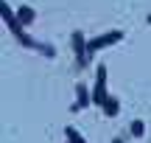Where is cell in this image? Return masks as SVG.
<instances>
[{
    "instance_id": "7",
    "label": "cell",
    "mask_w": 151,
    "mask_h": 143,
    "mask_svg": "<svg viewBox=\"0 0 151 143\" xmlns=\"http://www.w3.org/2000/svg\"><path fill=\"white\" fill-rule=\"evenodd\" d=\"M17 17L22 20V25H31V22L37 20V11H34L31 6H20V9H17Z\"/></svg>"
},
{
    "instance_id": "1",
    "label": "cell",
    "mask_w": 151,
    "mask_h": 143,
    "mask_svg": "<svg viewBox=\"0 0 151 143\" xmlns=\"http://www.w3.org/2000/svg\"><path fill=\"white\" fill-rule=\"evenodd\" d=\"M0 14H3V20H6V25L11 28V34H14V37L20 39L22 45H25V48H39V42H34V39L28 37L25 31H22V28H25V25H22V20H20V17L14 14V11H11V6L6 3V0H3V3H0Z\"/></svg>"
},
{
    "instance_id": "10",
    "label": "cell",
    "mask_w": 151,
    "mask_h": 143,
    "mask_svg": "<svg viewBox=\"0 0 151 143\" xmlns=\"http://www.w3.org/2000/svg\"><path fill=\"white\" fill-rule=\"evenodd\" d=\"M37 51H42V53H45V56H56V51H53V48H50V45H39V48H37Z\"/></svg>"
},
{
    "instance_id": "6",
    "label": "cell",
    "mask_w": 151,
    "mask_h": 143,
    "mask_svg": "<svg viewBox=\"0 0 151 143\" xmlns=\"http://www.w3.org/2000/svg\"><path fill=\"white\" fill-rule=\"evenodd\" d=\"M120 112V101L115 98V95H106V101H104V115L106 118H115Z\"/></svg>"
},
{
    "instance_id": "12",
    "label": "cell",
    "mask_w": 151,
    "mask_h": 143,
    "mask_svg": "<svg viewBox=\"0 0 151 143\" xmlns=\"http://www.w3.org/2000/svg\"><path fill=\"white\" fill-rule=\"evenodd\" d=\"M148 25H151V14H148Z\"/></svg>"
},
{
    "instance_id": "2",
    "label": "cell",
    "mask_w": 151,
    "mask_h": 143,
    "mask_svg": "<svg viewBox=\"0 0 151 143\" xmlns=\"http://www.w3.org/2000/svg\"><path fill=\"white\" fill-rule=\"evenodd\" d=\"M120 39H123V34H120V31H109V34H101V37L90 39V42H87V48H90V53H95V51H101V48H109V45L120 42Z\"/></svg>"
},
{
    "instance_id": "5",
    "label": "cell",
    "mask_w": 151,
    "mask_h": 143,
    "mask_svg": "<svg viewBox=\"0 0 151 143\" xmlns=\"http://www.w3.org/2000/svg\"><path fill=\"white\" fill-rule=\"evenodd\" d=\"M76 93H78V98H76V104H73V112L81 110V107H87V104H92V95H90V90H87L84 84H76Z\"/></svg>"
},
{
    "instance_id": "4",
    "label": "cell",
    "mask_w": 151,
    "mask_h": 143,
    "mask_svg": "<svg viewBox=\"0 0 151 143\" xmlns=\"http://www.w3.org/2000/svg\"><path fill=\"white\" fill-rule=\"evenodd\" d=\"M106 101V67H98V79H95V87H92V104L104 107Z\"/></svg>"
},
{
    "instance_id": "9",
    "label": "cell",
    "mask_w": 151,
    "mask_h": 143,
    "mask_svg": "<svg viewBox=\"0 0 151 143\" xmlns=\"http://www.w3.org/2000/svg\"><path fill=\"white\" fill-rule=\"evenodd\" d=\"M129 132H132V138H143V135H146V124L143 121H132Z\"/></svg>"
},
{
    "instance_id": "11",
    "label": "cell",
    "mask_w": 151,
    "mask_h": 143,
    "mask_svg": "<svg viewBox=\"0 0 151 143\" xmlns=\"http://www.w3.org/2000/svg\"><path fill=\"white\" fill-rule=\"evenodd\" d=\"M112 143H123V138H115V140H112Z\"/></svg>"
},
{
    "instance_id": "3",
    "label": "cell",
    "mask_w": 151,
    "mask_h": 143,
    "mask_svg": "<svg viewBox=\"0 0 151 143\" xmlns=\"http://www.w3.org/2000/svg\"><path fill=\"white\" fill-rule=\"evenodd\" d=\"M73 53H76V62H78V67H84L87 65V59H90V48H87V42H84V34L81 31H73Z\"/></svg>"
},
{
    "instance_id": "8",
    "label": "cell",
    "mask_w": 151,
    "mask_h": 143,
    "mask_svg": "<svg viewBox=\"0 0 151 143\" xmlns=\"http://www.w3.org/2000/svg\"><path fill=\"white\" fill-rule=\"evenodd\" d=\"M65 138H67V143H87V140L78 135V129H73V126H67V129H65Z\"/></svg>"
}]
</instances>
